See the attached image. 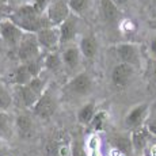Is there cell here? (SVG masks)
I'll return each instance as SVG.
<instances>
[{
  "label": "cell",
  "mask_w": 156,
  "mask_h": 156,
  "mask_svg": "<svg viewBox=\"0 0 156 156\" xmlns=\"http://www.w3.org/2000/svg\"><path fill=\"white\" fill-rule=\"evenodd\" d=\"M8 19L12 20L20 30L29 33V34L30 33L31 34H37V33H40L45 27H52L49 25V22H48L46 16H42L41 14H38L33 4L19 5L10 15Z\"/></svg>",
  "instance_id": "obj_1"
},
{
  "label": "cell",
  "mask_w": 156,
  "mask_h": 156,
  "mask_svg": "<svg viewBox=\"0 0 156 156\" xmlns=\"http://www.w3.org/2000/svg\"><path fill=\"white\" fill-rule=\"evenodd\" d=\"M19 98L22 101V103L27 107H34V105L37 103V101L40 99L45 92V82L41 79L40 76L33 79L29 84L25 86H18L16 88Z\"/></svg>",
  "instance_id": "obj_2"
},
{
  "label": "cell",
  "mask_w": 156,
  "mask_h": 156,
  "mask_svg": "<svg viewBox=\"0 0 156 156\" xmlns=\"http://www.w3.org/2000/svg\"><path fill=\"white\" fill-rule=\"evenodd\" d=\"M71 8L65 0H55L46 10V19L52 27H60L69 18Z\"/></svg>",
  "instance_id": "obj_3"
},
{
  "label": "cell",
  "mask_w": 156,
  "mask_h": 156,
  "mask_svg": "<svg viewBox=\"0 0 156 156\" xmlns=\"http://www.w3.org/2000/svg\"><path fill=\"white\" fill-rule=\"evenodd\" d=\"M40 44L35 34H25L22 41L18 45V56L22 62H31L40 55Z\"/></svg>",
  "instance_id": "obj_4"
},
{
  "label": "cell",
  "mask_w": 156,
  "mask_h": 156,
  "mask_svg": "<svg viewBox=\"0 0 156 156\" xmlns=\"http://www.w3.org/2000/svg\"><path fill=\"white\" fill-rule=\"evenodd\" d=\"M23 30H20L10 19H4L0 22V38L10 46H18L23 38Z\"/></svg>",
  "instance_id": "obj_5"
},
{
  "label": "cell",
  "mask_w": 156,
  "mask_h": 156,
  "mask_svg": "<svg viewBox=\"0 0 156 156\" xmlns=\"http://www.w3.org/2000/svg\"><path fill=\"white\" fill-rule=\"evenodd\" d=\"M56 109H57V102L55 99V97H53L50 92L45 91L44 95L37 101V103L34 105L33 112H34L35 115L40 117V118L48 119L56 113Z\"/></svg>",
  "instance_id": "obj_6"
},
{
  "label": "cell",
  "mask_w": 156,
  "mask_h": 156,
  "mask_svg": "<svg viewBox=\"0 0 156 156\" xmlns=\"http://www.w3.org/2000/svg\"><path fill=\"white\" fill-rule=\"evenodd\" d=\"M134 76V67L126 62H119L112 71V82L114 86L124 88L132 82Z\"/></svg>",
  "instance_id": "obj_7"
},
{
  "label": "cell",
  "mask_w": 156,
  "mask_h": 156,
  "mask_svg": "<svg viewBox=\"0 0 156 156\" xmlns=\"http://www.w3.org/2000/svg\"><path fill=\"white\" fill-rule=\"evenodd\" d=\"M147 115H148V105L147 103L137 105V106H134L133 109L126 114V117H125V124H126V126L129 129L134 130V129H137V128L144 126Z\"/></svg>",
  "instance_id": "obj_8"
},
{
  "label": "cell",
  "mask_w": 156,
  "mask_h": 156,
  "mask_svg": "<svg viewBox=\"0 0 156 156\" xmlns=\"http://www.w3.org/2000/svg\"><path fill=\"white\" fill-rule=\"evenodd\" d=\"M35 35H37L40 46L48 50H53L60 42L58 27H45Z\"/></svg>",
  "instance_id": "obj_9"
},
{
  "label": "cell",
  "mask_w": 156,
  "mask_h": 156,
  "mask_svg": "<svg viewBox=\"0 0 156 156\" xmlns=\"http://www.w3.org/2000/svg\"><path fill=\"white\" fill-rule=\"evenodd\" d=\"M68 88L72 94L76 95H86L91 91L92 88V80L86 72L83 73H79L77 76H75L73 79L69 82L68 84Z\"/></svg>",
  "instance_id": "obj_10"
},
{
  "label": "cell",
  "mask_w": 156,
  "mask_h": 156,
  "mask_svg": "<svg viewBox=\"0 0 156 156\" xmlns=\"http://www.w3.org/2000/svg\"><path fill=\"white\" fill-rule=\"evenodd\" d=\"M151 137H154V134L147 129L145 125L141 128H137V129H134V130H132L130 139H132V144H133L134 152H137V154L144 152V149L147 148Z\"/></svg>",
  "instance_id": "obj_11"
},
{
  "label": "cell",
  "mask_w": 156,
  "mask_h": 156,
  "mask_svg": "<svg viewBox=\"0 0 156 156\" xmlns=\"http://www.w3.org/2000/svg\"><path fill=\"white\" fill-rule=\"evenodd\" d=\"M117 55L121 58L122 62H126L130 65H136L140 60L139 48L134 44H121L117 46Z\"/></svg>",
  "instance_id": "obj_12"
},
{
  "label": "cell",
  "mask_w": 156,
  "mask_h": 156,
  "mask_svg": "<svg viewBox=\"0 0 156 156\" xmlns=\"http://www.w3.org/2000/svg\"><path fill=\"white\" fill-rule=\"evenodd\" d=\"M101 14L107 23H117L121 18V10L114 0H101Z\"/></svg>",
  "instance_id": "obj_13"
},
{
  "label": "cell",
  "mask_w": 156,
  "mask_h": 156,
  "mask_svg": "<svg viewBox=\"0 0 156 156\" xmlns=\"http://www.w3.org/2000/svg\"><path fill=\"white\" fill-rule=\"evenodd\" d=\"M110 143L114 147L115 151H118L119 154L129 156L134 152L133 149V144H132L130 136H125V134H115L110 139Z\"/></svg>",
  "instance_id": "obj_14"
},
{
  "label": "cell",
  "mask_w": 156,
  "mask_h": 156,
  "mask_svg": "<svg viewBox=\"0 0 156 156\" xmlns=\"http://www.w3.org/2000/svg\"><path fill=\"white\" fill-rule=\"evenodd\" d=\"M60 31V42L61 44H68L76 37V31H77V26L76 22L69 16L61 26L58 27Z\"/></svg>",
  "instance_id": "obj_15"
},
{
  "label": "cell",
  "mask_w": 156,
  "mask_h": 156,
  "mask_svg": "<svg viewBox=\"0 0 156 156\" xmlns=\"http://www.w3.org/2000/svg\"><path fill=\"white\" fill-rule=\"evenodd\" d=\"M15 119L12 121L11 115L7 112H0V139L10 140L14 136Z\"/></svg>",
  "instance_id": "obj_16"
},
{
  "label": "cell",
  "mask_w": 156,
  "mask_h": 156,
  "mask_svg": "<svg viewBox=\"0 0 156 156\" xmlns=\"http://www.w3.org/2000/svg\"><path fill=\"white\" fill-rule=\"evenodd\" d=\"M15 129L22 137H30L34 132V124L29 115L20 114L15 118Z\"/></svg>",
  "instance_id": "obj_17"
},
{
  "label": "cell",
  "mask_w": 156,
  "mask_h": 156,
  "mask_svg": "<svg viewBox=\"0 0 156 156\" xmlns=\"http://www.w3.org/2000/svg\"><path fill=\"white\" fill-rule=\"evenodd\" d=\"M80 56H82V53H80L79 46H68L62 52V62L67 68L75 69L80 62Z\"/></svg>",
  "instance_id": "obj_18"
},
{
  "label": "cell",
  "mask_w": 156,
  "mask_h": 156,
  "mask_svg": "<svg viewBox=\"0 0 156 156\" xmlns=\"http://www.w3.org/2000/svg\"><path fill=\"white\" fill-rule=\"evenodd\" d=\"M79 49L83 57L86 58H94L98 53V44L94 37H83L79 44Z\"/></svg>",
  "instance_id": "obj_19"
},
{
  "label": "cell",
  "mask_w": 156,
  "mask_h": 156,
  "mask_svg": "<svg viewBox=\"0 0 156 156\" xmlns=\"http://www.w3.org/2000/svg\"><path fill=\"white\" fill-rule=\"evenodd\" d=\"M95 114H97V112H95V105L87 103L77 112V121L82 125H90L91 121L94 119Z\"/></svg>",
  "instance_id": "obj_20"
},
{
  "label": "cell",
  "mask_w": 156,
  "mask_h": 156,
  "mask_svg": "<svg viewBox=\"0 0 156 156\" xmlns=\"http://www.w3.org/2000/svg\"><path fill=\"white\" fill-rule=\"evenodd\" d=\"M12 105V95L7 90V87L0 82V112H7Z\"/></svg>",
  "instance_id": "obj_21"
},
{
  "label": "cell",
  "mask_w": 156,
  "mask_h": 156,
  "mask_svg": "<svg viewBox=\"0 0 156 156\" xmlns=\"http://www.w3.org/2000/svg\"><path fill=\"white\" fill-rule=\"evenodd\" d=\"M44 62H45V67H46L49 71H57L60 67H61L62 58L57 55V53L50 52L49 55L46 56V58H45Z\"/></svg>",
  "instance_id": "obj_22"
},
{
  "label": "cell",
  "mask_w": 156,
  "mask_h": 156,
  "mask_svg": "<svg viewBox=\"0 0 156 156\" xmlns=\"http://www.w3.org/2000/svg\"><path fill=\"white\" fill-rule=\"evenodd\" d=\"M106 119H107V114L105 112H98L95 114L94 119L91 121V124H90V126H91L92 130L98 132V130H102L105 126V124H106Z\"/></svg>",
  "instance_id": "obj_23"
},
{
  "label": "cell",
  "mask_w": 156,
  "mask_h": 156,
  "mask_svg": "<svg viewBox=\"0 0 156 156\" xmlns=\"http://www.w3.org/2000/svg\"><path fill=\"white\" fill-rule=\"evenodd\" d=\"M71 11L75 14H83L88 7V0H68Z\"/></svg>",
  "instance_id": "obj_24"
},
{
  "label": "cell",
  "mask_w": 156,
  "mask_h": 156,
  "mask_svg": "<svg viewBox=\"0 0 156 156\" xmlns=\"http://www.w3.org/2000/svg\"><path fill=\"white\" fill-rule=\"evenodd\" d=\"M71 156H87L84 147L77 141L72 143L71 144Z\"/></svg>",
  "instance_id": "obj_25"
},
{
  "label": "cell",
  "mask_w": 156,
  "mask_h": 156,
  "mask_svg": "<svg viewBox=\"0 0 156 156\" xmlns=\"http://www.w3.org/2000/svg\"><path fill=\"white\" fill-rule=\"evenodd\" d=\"M145 126L152 134H154V136H156V119H151V121H148Z\"/></svg>",
  "instance_id": "obj_26"
},
{
  "label": "cell",
  "mask_w": 156,
  "mask_h": 156,
  "mask_svg": "<svg viewBox=\"0 0 156 156\" xmlns=\"http://www.w3.org/2000/svg\"><path fill=\"white\" fill-rule=\"evenodd\" d=\"M151 80L156 88V65H154V68H152V71H151Z\"/></svg>",
  "instance_id": "obj_27"
},
{
  "label": "cell",
  "mask_w": 156,
  "mask_h": 156,
  "mask_svg": "<svg viewBox=\"0 0 156 156\" xmlns=\"http://www.w3.org/2000/svg\"><path fill=\"white\" fill-rule=\"evenodd\" d=\"M149 156H156V145H154L151 148V154H149Z\"/></svg>",
  "instance_id": "obj_28"
},
{
  "label": "cell",
  "mask_w": 156,
  "mask_h": 156,
  "mask_svg": "<svg viewBox=\"0 0 156 156\" xmlns=\"http://www.w3.org/2000/svg\"><path fill=\"white\" fill-rule=\"evenodd\" d=\"M151 48H152V50H154V52L156 53V38L154 41H152V44H151Z\"/></svg>",
  "instance_id": "obj_29"
},
{
  "label": "cell",
  "mask_w": 156,
  "mask_h": 156,
  "mask_svg": "<svg viewBox=\"0 0 156 156\" xmlns=\"http://www.w3.org/2000/svg\"><path fill=\"white\" fill-rule=\"evenodd\" d=\"M114 2H115V3H117V4H118V5H119V4H124V3H126V2H128V0H114Z\"/></svg>",
  "instance_id": "obj_30"
},
{
  "label": "cell",
  "mask_w": 156,
  "mask_h": 156,
  "mask_svg": "<svg viewBox=\"0 0 156 156\" xmlns=\"http://www.w3.org/2000/svg\"><path fill=\"white\" fill-rule=\"evenodd\" d=\"M8 0H0V4H4V3H7Z\"/></svg>",
  "instance_id": "obj_31"
}]
</instances>
